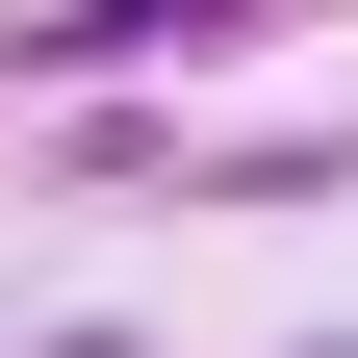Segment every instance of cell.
<instances>
[{"instance_id": "1", "label": "cell", "mask_w": 358, "mask_h": 358, "mask_svg": "<svg viewBox=\"0 0 358 358\" xmlns=\"http://www.w3.org/2000/svg\"><path fill=\"white\" fill-rule=\"evenodd\" d=\"M205 26H231V0H77V26H52V77H103V52H205Z\"/></svg>"}]
</instances>
